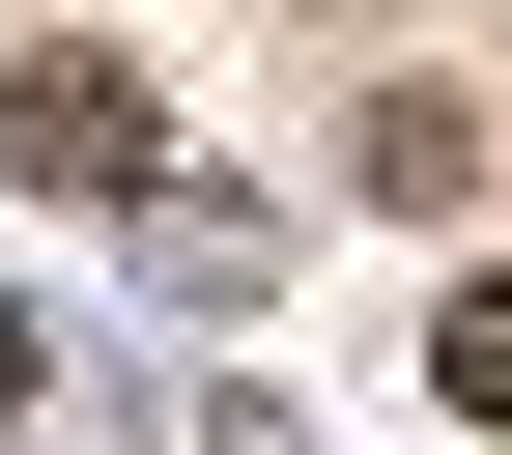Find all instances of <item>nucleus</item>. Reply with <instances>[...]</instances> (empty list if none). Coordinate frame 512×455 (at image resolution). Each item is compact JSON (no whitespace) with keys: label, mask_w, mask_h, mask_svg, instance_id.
I'll return each instance as SVG.
<instances>
[{"label":"nucleus","mask_w":512,"mask_h":455,"mask_svg":"<svg viewBox=\"0 0 512 455\" xmlns=\"http://www.w3.org/2000/svg\"><path fill=\"white\" fill-rule=\"evenodd\" d=\"M0 171H29V200H143V86H114V57H29V29H0Z\"/></svg>","instance_id":"obj_1"},{"label":"nucleus","mask_w":512,"mask_h":455,"mask_svg":"<svg viewBox=\"0 0 512 455\" xmlns=\"http://www.w3.org/2000/svg\"><path fill=\"white\" fill-rule=\"evenodd\" d=\"M342 171H370V200H484V86H370Z\"/></svg>","instance_id":"obj_2"},{"label":"nucleus","mask_w":512,"mask_h":455,"mask_svg":"<svg viewBox=\"0 0 512 455\" xmlns=\"http://www.w3.org/2000/svg\"><path fill=\"white\" fill-rule=\"evenodd\" d=\"M427 399H456V427H512V256H484L456 313H427Z\"/></svg>","instance_id":"obj_3"},{"label":"nucleus","mask_w":512,"mask_h":455,"mask_svg":"<svg viewBox=\"0 0 512 455\" xmlns=\"http://www.w3.org/2000/svg\"><path fill=\"white\" fill-rule=\"evenodd\" d=\"M29 370H57V342H29V313H0V399H29Z\"/></svg>","instance_id":"obj_4"}]
</instances>
